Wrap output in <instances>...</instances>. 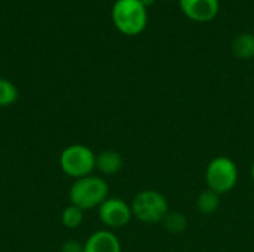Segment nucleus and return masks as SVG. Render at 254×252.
<instances>
[{
  "mask_svg": "<svg viewBox=\"0 0 254 252\" xmlns=\"http://www.w3.org/2000/svg\"><path fill=\"white\" fill-rule=\"evenodd\" d=\"M68 198L71 205L82 211L94 209L109 198V184L98 175H88L73 183Z\"/></svg>",
  "mask_w": 254,
  "mask_h": 252,
  "instance_id": "nucleus-1",
  "label": "nucleus"
},
{
  "mask_svg": "<svg viewBox=\"0 0 254 252\" xmlns=\"http://www.w3.org/2000/svg\"><path fill=\"white\" fill-rule=\"evenodd\" d=\"M115 27L125 36H137L147 25V9L141 0H116L112 9Z\"/></svg>",
  "mask_w": 254,
  "mask_h": 252,
  "instance_id": "nucleus-2",
  "label": "nucleus"
},
{
  "mask_svg": "<svg viewBox=\"0 0 254 252\" xmlns=\"http://www.w3.org/2000/svg\"><path fill=\"white\" fill-rule=\"evenodd\" d=\"M131 209L134 218H137L140 223L158 224L162 223L165 215L170 212V205L164 193L147 189L138 192L134 196L131 202Z\"/></svg>",
  "mask_w": 254,
  "mask_h": 252,
  "instance_id": "nucleus-3",
  "label": "nucleus"
},
{
  "mask_svg": "<svg viewBox=\"0 0 254 252\" xmlns=\"http://www.w3.org/2000/svg\"><path fill=\"white\" fill-rule=\"evenodd\" d=\"M238 183V166L228 156H217L210 160L205 168L207 189L213 190L219 196L228 195L235 189Z\"/></svg>",
  "mask_w": 254,
  "mask_h": 252,
  "instance_id": "nucleus-4",
  "label": "nucleus"
},
{
  "mask_svg": "<svg viewBox=\"0 0 254 252\" xmlns=\"http://www.w3.org/2000/svg\"><path fill=\"white\" fill-rule=\"evenodd\" d=\"M97 154L83 144H70L60 154V166L63 172L71 178H83L92 175L95 169Z\"/></svg>",
  "mask_w": 254,
  "mask_h": 252,
  "instance_id": "nucleus-5",
  "label": "nucleus"
},
{
  "mask_svg": "<svg viewBox=\"0 0 254 252\" xmlns=\"http://www.w3.org/2000/svg\"><path fill=\"white\" fill-rule=\"evenodd\" d=\"M100 221L107 227V230H118L129 224L134 218L131 205H128L121 198H107L98 206Z\"/></svg>",
  "mask_w": 254,
  "mask_h": 252,
  "instance_id": "nucleus-6",
  "label": "nucleus"
},
{
  "mask_svg": "<svg viewBox=\"0 0 254 252\" xmlns=\"http://www.w3.org/2000/svg\"><path fill=\"white\" fill-rule=\"evenodd\" d=\"M182 12L196 21L208 22L219 13V0H179Z\"/></svg>",
  "mask_w": 254,
  "mask_h": 252,
  "instance_id": "nucleus-7",
  "label": "nucleus"
},
{
  "mask_svg": "<svg viewBox=\"0 0 254 252\" xmlns=\"http://www.w3.org/2000/svg\"><path fill=\"white\" fill-rule=\"evenodd\" d=\"M83 252H122L121 241L107 229L94 232L83 244Z\"/></svg>",
  "mask_w": 254,
  "mask_h": 252,
  "instance_id": "nucleus-8",
  "label": "nucleus"
},
{
  "mask_svg": "<svg viewBox=\"0 0 254 252\" xmlns=\"http://www.w3.org/2000/svg\"><path fill=\"white\" fill-rule=\"evenodd\" d=\"M124 166L122 156L115 150H104L95 157V169H98L104 175H115Z\"/></svg>",
  "mask_w": 254,
  "mask_h": 252,
  "instance_id": "nucleus-9",
  "label": "nucleus"
},
{
  "mask_svg": "<svg viewBox=\"0 0 254 252\" xmlns=\"http://www.w3.org/2000/svg\"><path fill=\"white\" fill-rule=\"evenodd\" d=\"M232 53L238 59H252L254 58V34L241 33L231 43Z\"/></svg>",
  "mask_w": 254,
  "mask_h": 252,
  "instance_id": "nucleus-10",
  "label": "nucleus"
},
{
  "mask_svg": "<svg viewBox=\"0 0 254 252\" xmlns=\"http://www.w3.org/2000/svg\"><path fill=\"white\" fill-rule=\"evenodd\" d=\"M220 208V196L210 189H205L199 193L196 199V209L202 215H213Z\"/></svg>",
  "mask_w": 254,
  "mask_h": 252,
  "instance_id": "nucleus-11",
  "label": "nucleus"
},
{
  "mask_svg": "<svg viewBox=\"0 0 254 252\" xmlns=\"http://www.w3.org/2000/svg\"><path fill=\"white\" fill-rule=\"evenodd\" d=\"M162 224H164V229L168 232V233H173V235H179V233H183L188 227V220L186 217L182 214V212H177V211H170L165 218L162 220Z\"/></svg>",
  "mask_w": 254,
  "mask_h": 252,
  "instance_id": "nucleus-12",
  "label": "nucleus"
},
{
  "mask_svg": "<svg viewBox=\"0 0 254 252\" xmlns=\"http://www.w3.org/2000/svg\"><path fill=\"white\" fill-rule=\"evenodd\" d=\"M61 221H63L64 227L74 230L83 223V211L74 205H68L61 214Z\"/></svg>",
  "mask_w": 254,
  "mask_h": 252,
  "instance_id": "nucleus-13",
  "label": "nucleus"
},
{
  "mask_svg": "<svg viewBox=\"0 0 254 252\" xmlns=\"http://www.w3.org/2000/svg\"><path fill=\"white\" fill-rule=\"evenodd\" d=\"M18 100V89L16 86L7 80V79H0V107H9L15 104Z\"/></svg>",
  "mask_w": 254,
  "mask_h": 252,
  "instance_id": "nucleus-14",
  "label": "nucleus"
},
{
  "mask_svg": "<svg viewBox=\"0 0 254 252\" xmlns=\"http://www.w3.org/2000/svg\"><path fill=\"white\" fill-rule=\"evenodd\" d=\"M63 252H83V245L74 241H68L63 245Z\"/></svg>",
  "mask_w": 254,
  "mask_h": 252,
  "instance_id": "nucleus-15",
  "label": "nucleus"
},
{
  "mask_svg": "<svg viewBox=\"0 0 254 252\" xmlns=\"http://www.w3.org/2000/svg\"><path fill=\"white\" fill-rule=\"evenodd\" d=\"M141 3L144 4V7L147 9V7H150L153 3H155V0H141Z\"/></svg>",
  "mask_w": 254,
  "mask_h": 252,
  "instance_id": "nucleus-16",
  "label": "nucleus"
},
{
  "mask_svg": "<svg viewBox=\"0 0 254 252\" xmlns=\"http://www.w3.org/2000/svg\"><path fill=\"white\" fill-rule=\"evenodd\" d=\"M250 177H252V180L254 181V160L252 162V165H250Z\"/></svg>",
  "mask_w": 254,
  "mask_h": 252,
  "instance_id": "nucleus-17",
  "label": "nucleus"
}]
</instances>
